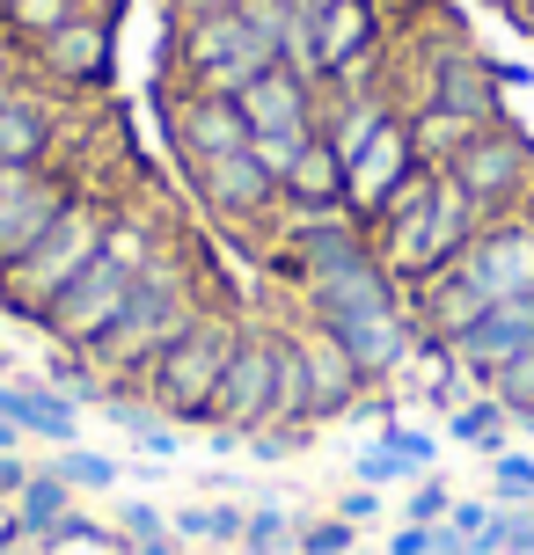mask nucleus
<instances>
[{"label": "nucleus", "mask_w": 534, "mask_h": 555, "mask_svg": "<svg viewBox=\"0 0 534 555\" xmlns=\"http://www.w3.org/2000/svg\"><path fill=\"white\" fill-rule=\"evenodd\" d=\"M366 234H373L381 271L410 293V285H424L432 271H447L454 256L476 242L483 212H476V197L461 191L447 168H418V176H410V183L366 220Z\"/></svg>", "instance_id": "f257e3e1"}, {"label": "nucleus", "mask_w": 534, "mask_h": 555, "mask_svg": "<svg viewBox=\"0 0 534 555\" xmlns=\"http://www.w3.org/2000/svg\"><path fill=\"white\" fill-rule=\"evenodd\" d=\"M162 249H169V227L154 220V212H140V205H132V212H111V234H103L96 263H88V271L74 278L52 307H44V322H37V330L52 336L59 351H88V344L117 322V307L132 300L140 271Z\"/></svg>", "instance_id": "f03ea898"}, {"label": "nucleus", "mask_w": 534, "mask_h": 555, "mask_svg": "<svg viewBox=\"0 0 534 555\" xmlns=\"http://www.w3.org/2000/svg\"><path fill=\"white\" fill-rule=\"evenodd\" d=\"M198 314H205V300H198L191 256H183V249H162V256L140 271L132 300L117 307V322L96 336V344H88V359L103 365V380H111V388H140V373L162 359V351H169L183 330H191Z\"/></svg>", "instance_id": "7ed1b4c3"}, {"label": "nucleus", "mask_w": 534, "mask_h": 555, "mask_svg": "<svg viewBox=\"0 0 534 555\" xmlns=\"http://www.w3.org/2000/svg\"><path fill=\"white\" fill-rule=\"evenodd\" d=\"M111 212H117V205H103V197L81 191L23 256H15V263H8V271H0V307H8V314H23V322H44V307H52L59 293L96 263L103 234H111Z\"/></svg>", "instance_id": "20e7f679"}, {"label": "nucleus", "mask_w": 534, "mask_h": 555, "mask_svg": "<svg viewBox=\"0 0 534 555\" xmlns=\"http://www.w3.org/2000/svg\"><path fill=\"white\" fill-rule=\"evenodd\" d=\"M234 344H242V322L205 307L191 330L140 373V395L162 416H176V424H213V395H220V373L234 359Z\"/></svg>", "instance_id": "39448f33"}, {"label": "nucleus", "mask_w": 534, "mask_h": 555, "mask_svg": "<svg viewBox=\"0 0 534 555\" xmlns=\"http://www.w3.org/2000/svg\"><path fill=\"white\" fill-rule=\"evenodd\" d=\"M169 66H176V88H213V95H242V88L279 66L271 44L242 23V8L227 15H198V23H176L169 37Z\"/></svg>", "instance_id": "423d86ee"}, {"label": "nucleus", "mask_w": 534, "mask_h": 555, "mask_svg": "<svg viewBox=\"0 0 534 555\" xmlns=\"http://www.w3.org/2000/svg\"><path fill=\"white\" fill-rule=\"evenodd\" d=\"M447 176L476 197L483 220L534 205V146H527V132H512L506 117H498V125H483V132L447 162Z\"/></svg>", "instance_id": "0eeeda50"}, {"label": "nucleus", "mask_w": 534, "mask_h": 555, "mask_svg": "<svg viewBox=\"0 0 534 555\" xmlns=\"http://www.w3.org/2000/svg\"><path fill=\"white\" fill-rule=\"evenodd\" d=\"M279 359H285V330L242 322V344H234V359L220 373V395H213V424L264 431L271 424V402H279Z\"/></svg>", "instance_id": "6e6552de"}, {"label": "nucleus", "mask_w": 534, "mask_h": 555, "mask_svg": "<svg viewBox=\"0 0 534 555\" xmlns=\"http://www.w3.org/2000/svg\"><path fill=\"white\" fill-rule=\"evenodd\" d=\"M454 263H461V278L476 285L483 300H527L534 293V205L483 220V234Z\"/></svg>", "instance_id": "1a4fd4ad"}, {"label": "nucleus", "mask_w": 534, "mask_h": 555, "mask_svg": "<svg viewBox=\"0 0 534 555\" xmlns=\"http://www.w3.org/2000/svg\"><path fill=\"white\" fill-rule=\"evenodd\" d=\"M162 117H169V146H176V162H183V176L250 146L242 103H234V95H213V88H169Z\"/></svg>", "instance_id": "9d476101"}, {"label": "nucleus", "mask_w": 534, "mask_h": 555, "mask_svg": "<svg viewBox=\"0 0 534 555\" xmlns=\"http://www.w3.org/2000/svg\"><path fill=\"white\" fill-rule=\"evenodd\" d=\"M322 330L352 351V365L366 373V388H389L395 373H410V359H418V314H410V300L359 307V314H338V322H322Z\"/></svg>", "instance_id": "9b49d317"}, {"label": "nucleus", "mask_w": 534, "mask_h": 555, "mask_svg": "<svg viewBox=\"0 0 534 555\" xmlns=\"http://www.w3.org/2000/svg\"><path fill=\"white\" fill-rule=\"evenodd\" d=\"M191 191H198V205H205L220 227H264V234H271V220H279V205H285L279 176L256 162L250 146L227 154V162L191 168Z\"/></svg>", "instance_id": "f8f14e48"}, {"label": "nucleus", "mask_w": 534, "mask_h": 555, "mask_svg": "<svg viewBox=\"0 0 534 555\" xmlns=\"http://www.w3.org/2000/svg\"><path fill=\"white\" fill-rule=\"evenodd\" d=\"M293 359H301V388H308V424H338L359 410L366 373L322 322H293Z\"/></svg>", "instance_id": "ddd939ff"}, {"label": "nucleus", "mask_w": 534, "mask_h": 555, "mask_svg": "<svg viewBox=\"0 0 534 555\" xmlns=\"http://www.w3.org/2000/svg\"><path fill=\"white\" fill-rule=\"evenodd\" d=\"M74 197H81V183L59 176V168H8V191H0V271H8Z\"/></svg>", "instance_id": "4468645a"}, {"label": "nucleus", "mask_w": 534, "mask_h": 555, "mask_svg": "<svg viewBox=\"0 0 534 555\" xmlns=\"http://www.w3.org/2000/svg\"><path fill=\"white\" fill-rule=\"evenodd\" d=\"M418 168L424 162H418V146H410V117H395V125H381V132L366 139V154L344 162V205H352L359 220H373V212H381Z\"/></svg>", "instance_id": "2eb2a0df"}, {"label": "nucleus", "mask_w": 534, "mask_h": 555, "mask_svg": "<svg viewBox=\"0 0 534 555\" xmlns=\"http://www.w3.org/2000/svg\"><path fill=\"white\" fill-rule=\"evenodd\" d=\"M234 103L250 117V139H308L322 125V88L301 81L293 66H264Z\"/></svg>", "instance_id": "dca6fc26"}, {"label": "nucleus", "mask_w": 534, "mask_h": 555, "mask_svg": "<svg viewBox=\"0 0 534 555\" xmlns=\"http://www.w3.org/2000/svg\"><path fill=\"white\" fill-rule=\"evenodd\" d=\"M29 66L52 88H74V95L103 88L111 81V23H103V15H74V23L52 29L44 44H29Z\"/></svg>", "instance_id": "f3484780"}, {"label": "nucleus", "mask_w": 534, "mask_h": 555, "mask_svg": "<svg viewBox=\"0 0 534 555\" xmlns=\"http://www.w3.org/2000/svg\"><path fill=\"white\" fill-rule=\"evenodd\" d=\"M527 344H534V293L527 300H491L483 322L461 336V344H447V351H454V365H461L476 388H491V373H498L512 351H527Z\"/></svg>", "instance_id": "a211bd4d"}, {"label": "nucleus", "mask_w": 534, "mask_h": 555, "mask_svg": "<svg viewBox=\"0 0 534 555\" xmlns=\"http://www.w3.org/2000/svg\"><path fill=\"white\" fill-rule=\"evenodd\" d=\"M366 52H389L381 0H330V8H315V66H322V81L344 74Z\"/></svg>", "instance_id": "6ab92c4d"}, {"label": "nucleus", "mask_w": 534, "mask_h": 555, "mask_svg": "<svg viewBox=\"0 0 534 555\" xmlns=\"http://www.w3.org/2000/svg\"><path fill=\"white\" fill-rule=\"evenodd\" d=\"M0 416H15L23 424V439L37 446H81V402L74 395H59L52 380H0Z\"/></svg>", "instance_id": "aec40b11"}, {"label": "nucleus", "mask_w": 534, "mask_h": 555, "mask_svg": "<svg viewBox=\"0 0 534 555\" xmlns=\"http://www.w3.org/2000/svg\"><path fill=\"white\" fill-rule=\"evenodd\" d=\"M59 154V111L23 81V95L0 111V168H52Z\"/></svg>", "instance_id": "412c9836"}, {"label": "nucleus", "mask_w": 534, "mask_h": 555, "mask_svg": "<svg viewBox=\"0 0 534 555\" xmlns=\"http://www.w3.org/2000/svg\"><path fill=\"white\" fill-rule=\"evenodd\" d=\"M279 191L285 205H344V162H338V146L315 132L301 154H293V168L279 176Z\"/></svg>", "instance_id": "4be33fe9"}, {"label": "nucleus", "mask_w": 534, "mask_h": 555, "mask_svg": "<svg viewBox=\"0 0 534 555\" xmlns=\"http://www.w3.org/2000/svg\"><path fill=\"white\" fill-rule=\"evenodd\" d=\"M66 512H81V490H74V482H66V475L44 461V468L23 482V498H15V519L29 527V548H44V541H52V527L66 519Z\"/></svg>", "instance_id": "5701e85b"}, {"label": "nucleus", "mask_w": 534, "mask_h": 555, "mask_svg": "<svg viewBox=\"0 0 534 555\" xmlns=\"http://www.w3.org/2000/svg\"><path fill=\"white\" fill-rule=\"evenodd\" d=\"M242 527H250V504L234 498H198L183 512H169V533L191 548H242Z\"/></svg>", "instance_id": "b1692460"}, {"label": "nucleus", "mask_w": 534, "mask_h": 555, "mask_svg": "<svg viewBox=\"0 0 534 555\" xmlns=\"http://www.w3.org/2000/svg\"><path fill=\"white\" fill-rule=\"evenodd\" d=\"M447 439L491 461V453H506V446H512V410L498 402V395H483V388H476L469 402H461V410H447Z\"/></svg>", "instance_id": "393cba45"}, {"label": "nucleus", "mask_w": 534, "mask_h": 555, "mask_svg": "<svg viewBox=\"0 0 534 555\" xmlns=\"http://www.w3.org/2000/svg\"><path fill=\"white\" fill-rule=\"evenodd\" d=\"M403 117H410V146H418L424 168H447L483 132V125H469V117H454V111H403Z\"/></svg>", "instance_id": "a878e982"}, {"label": "nucleus", "mask_w": 534, "mask_h": 555, "mask_svg": "<svg viewBox=\"0 0 534 555\" xmlns=\"http://www.w3.org/2000/svg\"><path fill=\"white\" fill-rule=\"evenodd\" d=\"M74 15H88V0H0V29L15 37V44H44L52 29H66Z\"/></svg>", "instance_id": "bb28decb"}, {"label": "nucleus", "mask_w": 534, "mask_h": 555, "mask_svg": "<svg viewBox=\"0 0 534 555\" xmlns=\"http://www.w3.org/2000/svg\"><path fill=\"white\" fill-rule=\"evenodd\" d=\"M37 380H52L59 395H74L81 410H103V395H111L103 365L88 359V351H59V344H52V359H44V373H37Z\"/></svg>", "instance_id": "cd10ccee"}, {"label": "nucleus", "mask_w": 534, "mask_h": 555, "mask_svg": "<svg viewBox=\"0 0 534 555\" xmlns=\"http://www.w3.org/2000/svg\"><path fill=\"white\" fill-rule=\"evenodd\" d=\"M506 504H491V498H454V512H447V527L469 541V555H506Z\"/></svg>", "instance_id": "c85d7f7f"}, {"label": "nucleus", "mask_w": 534, "mask_h": 555, "mask_svg": "<svg viewBox=\"0 0 534 555\" xmlns=\"http://www.w3.org/2000/svg\"><path fill=\"white\" fill-rule=\"evenodd\" d=\"M52 468L74 482V490H117L125 482V461L117 453H103V446H59Z\"/></svg>", "instance_id": "c756f323"}, {"label": "nucleus", "mask_w": 534, "mask_h": 555, "mask_svg": "<svg viewBox=\"0 0 534 555\" xmlns=\"http://www.w3.org/2000/svg\"><path fill=\"white\" fill-rule=\"evenodd\" d=\"M301 541V519L285 512V504H250V527H242V555H293Z\"/></svg>", "instance_id": "7c9ffc66"}, {"label": "nucleus", "mask_w": 534, "mask_h": 555, "mask_svg": "<svg viewBox=\"0 0 534 555\" xmlns=\"http://www.w3.org/2000/svg\"><path fill=\"white\" fill-rule=\"evenodd\" d=\"M491 504H506V512L534 504V453H520V446L491 453Z\"/></svg>", "instance_id": "2f4dec72"}, {"label": "nucleus", "mask_w": 534, "mask_h": 555, "mask_svg": "<svg viewBox=\"0 0 534 555\" xmlns=\"http://www.w3.org/2000/svg\"><path fill=\"white\" fill-rule=\"evenodd\" d=\"M373 439L389 446L410 475H432V468H440V431H418V424H403V416H395V424H381Z\"/></svg>", "instance_id": "473e14b6"}, {"label": "nucleus", "mask_w": 534, "mask_h": 555, "mask_svg": "<svg viewBox=\"0 0 534 555\" xmlns=\"http://www.w3.org/2000/svg\"><path fill=\"white\" fill-rule=\"evenodd\" d=\"M483 395H498V402L512 410V424L534 416V344H527V351H512V359L491 373V388H483Z\"/></svg>", "instance_id": "72a5a7b5"}, {"label": "nucleus", "mask_w": 534, "mask_h": 555, "mask_svg": "<svg viewBox=\"0 0 534 555\" xmlns=\"http://www.w3.org/2000/svg\"><path fill=\"white\" fill-rule=\"evenodd\" d=\"M352 548H359V527H352V519H338V512L301 519V541H293V555H352Z\"/></svg>", "instance_id": "f704fd0d"}, {"label": "nucleus", "mask_w": 534, "mask_h": 555, "mask_svg": "<svg viewBox=\"0 0 534 555\" xmlns=\"http://www.w3.org/2000/svg\"><path fill=\"white\" fill-rule=\"evenodd\" d=\"M447 512H454V490L440 482V475H418L410 498H403V519H410V527H440Z\"/></svg>", "instance_id": "c9c22d12"}, {"label": "nucleus", "mask_w": 534, "mask_h": 555, "mask_svg": "<svg viewBox=\"0 0 534 555\" xmlns=\"http://www.w3.org/2000/svg\"><path fill=\"white\" fill-rule=\"evenodd\" d=\"M117 533H125V548L162 541V533H169V512H162V504H147V498H125V504H117Z\"/></svg>", "instance_id": "e433bc0d"}, {"label": "nucleus", "mask_w": 534, "mask_h": 555, "mask_svg": "<svg viewBox=\"0 0 534 555\" xmlns=\"http://www.w3.org/2000/svg\"><path fill=\"white\" fill-rule=\"evenodd\" d=\"M352 475H359L366 490H389V482H418V475L403 468V461H395L389 446L373 439V446H359V461H352Z\"/></svg>", "instance_id": "4c0bfd02"}, {"label": "nucleus", "mask_w": 534, "mask_h": 555, "mask_svg": "<svg viewBox=\"0 0 534 555\" xmlns=\"http://www.w3.org/2000/svg\"><path fill=\"white\" fill-rule=\"evenodd\" d=\"M132 446H140L147 461H176V453H183V431H176V416L154 410V416L140 424V431H132Z\"/></svg>", "instance_id": "58836bf2"}, {"label": "nucleus", "mask_w": 534, "mask_h": 555, "mask_svg": "<svg viewBox=\"0 0 534 555\" xmlns=\"http://www.w3.org/2000/svg\"><path fill=\"white\" fill-rule=\"evenodd\" d=\"M330 512H338V519H352V527H373V519H381L389 504H381V490H366V482H352V490H344V498L330 504Z\"/></svg>", "instance_id": "ea45409f"}, {"label": "nucleus", "mask_w": 534, "mask_h": 555, "mask_svg": "<svg viewBox=\"0 0 534 555\" xmlns=\"http://www.w3.org/2000/svg\"><path fill=\"white\" fill-rule=\"evenodd\" d=\"M37 475V461H23V453H0V504L23 498V482Z\"/></svg>", "instance_id": "a19ab883"}, {"label": "nucleus", "mask_w": 534, "mask_h": 555, "mask_svg": "<svg viewBox=\"0 0 534 555\" xmlns=\"http://www.w3.org/2000/svg\"><path fill=\"white\" fill-rule=\"evenodd\" d=\"M389 555H432V527H410V519H403V527L389 533Z\"/></svg>", "instance_id": "79ce46f5"}, {"label": "nucleus", "mask_w": 534, "mask_h": 555, "mask_svg": "<svg viewBox=\"0 0 534 555\" xmlns=\"http://www.w3.org/2000/svg\"><path fill=\"white\" fill-rule=\"evenodd\" d=\"M227 8H242V0H169L176 23H198V15H227Z\"/></svg>", "instance_id": "37998d69"}, {"label": "nucleus", "mask_w": 534, "mask_h": 555, "mask_svg": "<svg viewBox=\"0 0 534 555\" xmlns=\"http://www.w3.org/2000/svg\"><path fill=\"white\" fill-rule=\"evenodd\" d=\"M0 74H23V44H15L8 29H0Z\"/></svg>", "instance_id": "c03bdc74"}, {"label": "nucleus", "mask_w": 534, "mask_h": 555, "mask_svg": "<svg viewBox=\"0 0 534 555\" xmlns=\"http://www.w3.org/2000/svg\"><path fill=\"white\" fill-rule=\"evenodd\" d=\"M23 446H29L23 424H15V416H0V453H23Z\"/></svg>", "instance_id": "a18cd8bd"}, {"label": "nucleus", "mask_w": 534, "mask_h": 555, "mask_svg": "<svg viewBox=\"0 0 534 555\" xmlns=\"http://www.w3.org/2000/svg\"><path fill=\"white\" fill-rule=\"evenodd\" d=\"M125 555H183V541H176V533H162V541H140V548H125Z\"/></svg>", "instance_id": "49530a36"}, {"label": "nucleus", "mask_w": 534, "mask_h": 555, "mask_svg": "<svg viewBox=\"0 0 534 555\" xmlns=\"http://www.w3.org/2000/svg\"><path fill=\"white\" fill-rule=\"evenodd\" d=\"M506 15H512V23H520V29H527V37H534V0H512Z\"/></svg>", "instance_id": "de8ad7c7"}, {"label": "nucleus", "mask_w": 534, "mask_h": 555, "mask_svg": "<svg viewBox=\"0 0 534 555\" xmlns=\"http://www.w3.org/2000/svg\"><path fill=\"white\" fill-rule=\"evenodd\" d=\"M15 95H23V74H0V111H8Z\"/></svg>", "instance_id": "09e8293b"}, {"label": "nucleus", "mask_w": 534, "mask_h": 555, "mask_svg": "<svg viewBox=\"0 0 534 555\" xmlns=\"http://www.w3.org/2000/svg\"><path fill=\"white\" fill-rule=\"evenodd\" d=\"M198 555H242V548H198Z\"/></svg>", "instance_id": "8fccbe9b"}, {"label": "nucleus", "mask_w": 534, "mask_h": 555, "mask_svg": "<svg viewBox=\"0 0 534 555\" xmlns=\"http://www.w3.org/2000/svg\"><path fill=\"white\" fill-rule=\"evenodd\" d=\"M0 555H37V548H0Z\"/></svg>", "instance_id": "3c124183"}, {"label": "nucleus", "mask_w": 534, "mask_h": 555, "mask_svg": "<svg viewBox=\"0 0 534 555\" xmlns=\"http://www.w3.org/2000/svg\"><path fill=\"white\" fill-rule=\"evenodd\" d=\"M0 191H8V168H0Z\"/></svg>", "instance_id": "603ef678"}, {"label": "nucleus", "mask_w": 534, "mask_h": 555, "mask_svg": "<svg viewBox=\"0 0 534 555\" xmlns=\"http://www.w3.org/2000/svg\"><path fill=\"white\" fill-rule=\"evenodd\" d=\"M308 8H330V0H308Z\"/></svg>", "instance_id": "864d4df0"}, {"label": "nucleus", "mask_w": 534, "mask_h": 555, "mask_svg": "<svg viewBox=\"0 0 534 555\" xmlns=\"http://www.w3.org/2000/svg\"><path fill=\"white\" fill-rule=\"evenodd\" d=\"M506 8H512V0H506Z\"/></svg>", "instance_id": "5fc2aeb1"}]
</instances>
